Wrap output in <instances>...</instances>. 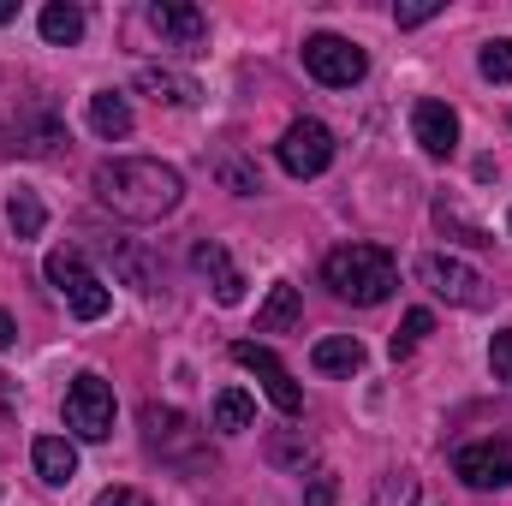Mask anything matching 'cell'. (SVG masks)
<instances>
[{"mask_svg": "<svg viewBox=\"0 0 512 506\" xmlns=\"http://www.w3.org/2000/svg\"><path fill=\"white\" fill-rule=\"evenodd\" d=\"M274 155H280V173H292V179H316V173H328V161H334V131L304 114V120H292V126L280 131Z\"/></svg>", "mask_w": 512, "mask_h": 506, "instance_id": "obj_9", "label": "cell"}, {"mask_svg": "<svg viewBox=\"0 0 512 506\" xmlns=\"http://www.w3.org/2000/svg\"><path fill=\"white\" fill-rule=\"evenodd\" d=\"M60 417H66V429H72L78 441H108V435H114V387L96 376V370L72 376Z\"/></svg>", "mask_w": 512, "mask_h": 506, "instance_id": "obj_6", "label": "cell"}, {"mask_svg": "<svg viewBox=\"0 0 512 506\" xmlns=\"http://www.w3.org/2000/svg\"><path fill=\"white\" fill-rule=\"evenodd\" d=\"M30 465H36V477L48 489H66L78 477V441L72 435H36L30 441Z\"/></svg>", "mask_w": 512, "mask_h": 506, "instance_id": "obj_15", "label": "cell"}, {"mask_svg": "<svg viewBox=\"0 0 512 506\" xmlns=\"http://www.w3.org/2000/svg\"><path fill=\"white\" fill-rule=\"evenodd\" d=\"M304 506H334V471H310V489H304Z\"/></svg>", "mask_w": 512, "mask_h": 506, "instance_id": "obj_31", "label": "cell"}, {"mask_svg": "<svg viewBox=\"0 0 512 506\" xmlns=\"http://www.w3.org/2000/svg\"><path fill=\"white\" fill-rule=\"evenodd\" d=\"M137 90L155 96L161 108H191V102L203 96L197 78H185V72H173V66H137Z\"/></svg>", "mask_w": 512, "mask_h": 506, "instance_id": "obj_16", "label": "cell"}, {"mask_svg": "<svg viewBox=\"0 0 512 506\" xmlns=\"http://www.w3.org/2000/svg\"><path fill=\"white\" fill-rule=\"evenodd\" d=\"M370 506H417V477L411 471H382L376 489H370Z\"/></svg>", "mask_w": 512, "mask_h": 506, "instance_id": "obj_23", "label": "cell"}, {"mask_svg": "<svg viewBox=\"0 0 512 506\" xmlns=\"http://www.w3.org/2000/svg\"><path fill=\"white\" fill-rule=\"evenodd\" d=\"M268 459H274V465H292V471H304L316 453H310V441H298V435H268Z\"/></svg>", "mask_w": 512, "mask_h": 506, "instance_id": "obj_27", "label": "cell"}, {"mask_svg": "<svg viewBox=\"0 0 512 506\" xmlns=\"http://www.w3.org/2000/svg\"><path fill=\"white\" fill-rule=\"evenodd\" d=\"M489 364H495V376L512 387V328H501V334L489 340Z\"/></svg>", "mask_w": 512, "mask_h": 506, "instance_id": "obj_29", "label": "cell"}, {"mask_svg": "<svg viewBox=\"0 0 512 506\" xmlns=\"http://www.w3.org/2000/svg\"><path fill=\"white\" fill-rule=\"evenodd\" d=\"M304 72H310L316 84H328V90H352V84H364L370 54H364L352 36L316 30V36H304Z\"/></svg>", "mask_w": 512, "mask_h": 506, "instance_id": "obj_5", "label": "cell"}, {"mask_svg": "<svg viewBox=\"0 0 512 506\" xmlns=\"http://www.w3.org/2000/svg\"><path fill=\"white\" fill-rule=\"evenodd\" d=\"M411 137L423 143V155H453L459 149V114L441 102V96H417L411 102Z\"/></svg>", "mask_w": 512, "mask_h": 506, "instance_id": "obj_13", "label": "cell"}, {"mask_svg": "<svg viewBox=\"0 0 512 506\" xmlns=\"http://www.w3.org/2000/svg\"><path fill=\"white\" fill-rule=\"evenodd\" d=\"M137 423H143V447L161 459V465H173V471H209V435L179 411V405H143L137 411Z\"/></svg>", "mask_w": 512, "mask_h": 506, "instance_id": "obj_3", "label": "cell"}, {"mask_svg": "<svg viewBox=\"0 0 512 506\" xmlns=\"http://www.w3.org/2000/svg\"><path fill=\"white\" fill-rule=\"evenodd\" d=\"M6 227H12L18 239H42V227H48V209H42V197L18 185V191L6 197Z\"/></svg>", "mask_w": 512, "mask_h": 506, "instance_id": "obj_21", "label": "cell"}, {"mask_svg": "<svg viewBox=\"0 0 512 506\" xmlns=\"http://www.w3.org/2000/svg\"><path fill=\"white\" fill-rule=\"evenodd\" d=\"M429 328H435V316H429V310H405V316H399V328H393V340H387V352H393V358H411V352H417V340H423Z\"/></svg>", "mask_w": 512, "mask_h": 506, "instance_id": "obj_25", "label": "cell"}, {"mask_svg": "<svg viewBox=\"0 0 512 506\" xmlns=\"http://www.w3.org/2000/svg\"><path fill=\"white\" fill-rule=\"evenodd\" d=\"M429 18H441V0H429V6H393V24H399V30H417V24H429Z\"/></svg>", "mask_w": 512, "mask_h": 506, "instance_id": "obj_30", "label": "cell"}, {"mask_svg": "<svg viewBox=\"0 0 512 506\" xmlns=\"http://www.w3.org/2000/svg\"><path fill=\"white\" fill-rule=\"evenodd\" d=\"M310 370H322V376H358L364 370V346L352 334H328V340L310 346Z\"/></svg>", "mask_w": 512, "mask_h": 506, "instance_id": "obj_18", "label": "cell"}, {"mask_svg": "<svg viewBox=\"0 0 512 506\" xmlns=\"http://www.w3.org/2000/svg\"><path fill=\"white\" fill-rule=\"evenodd\" d=\"M215 179H221L233 197H256V191H262L256 167H251V161H239V155H215Z\"/></svg>", "mask_w": 512, "mask_h": 506, "instance_id": "obj_24", "label": "cell"}, {"mask_svg": "<svg viewBox=\"0 0 512 506\" xmlns=\"http://www.w3.org/2000/svg\"><path fill=\"white\" fill-rule=\"evenodd\" d=\"M435 221H441V227H459V239H465V245H495V239H489L477 221H465V215H459L447 197H435Z\"/></svg>", "mask_w": 512, "mask_h": 506, "instance_id": "obj_28", "label": "cell"}, {"mask_svg": "<svg viewBox=\"0 0 512 506\" xmlns=\"http://www.w3.org/2000/svg\"><path fill=\"white\" fill-rule=\"evenodd\" d=\"M36 30H42L48 48H78V42H84V6H72V0H48V6L36 12Z\"/></svg>", "mask_w": 512, "mask_h": 506, "instance_id": "obj_17", "label": "cell"}, {"mask_svg": "<svg viewBox=\"0 0 512 506\" xmlns=\"http://www.w3.org/2000/svg\"><path fill=\"white\" fill-rule=\"evenodd\" d=\"M453 471H459V483L465 489H507L512 483V441H465V447H453Z\"/></svg>", "mask_w": 512, "mask_h": 506, "instance_id": "obj_11", "label": "cell"}, {"mask_svg": "<svg viewBox=\"0 0 512 506\" xmlns=\"http://www.w3.org/2000/svg\"><path fill=\"white\" fill-rule=\"evenodd\" d=\"M477 72H483L489 84H507V78H512V42H507V36L483 42V54H477Z\"/></svg>", "mask_w": 512, "mask_h": 506, "instance_id": "obj_26", "label": "cell"}, {"mask_svg": "<svg viewBox=\"0 0 512 506\" xmlns=\"http://www.w3.org/2000/svg\"><path fill=\"white\" fill-rule=\"evenodd\" d=\"M256 417V399L245 387H227V393H215V417H209V429H221V435H239V429H251Z\"/></svg>", "mask_w": 512, "mask_h": 506, "instance_id": "obj_22", "label": "cell"}, {"mask_svg": "<svg viewBox=\"0 0 512 506\" xmlns=\"http://www.w3.org/2000/svg\"><path fill=\"white\" fill-rule=\"evenodd\" d=\"M143 24H149L155 42L173 48V54H197V48L209 42V18H203V6H191V0H149V6H143Z\"/></svg>", "mask_w": 512, "mask_h": 506, "instance_id": "obj_10", "label": "cell"}, {"mask_svg": "<svg viewBox=\"0 0 512 506\" xmlns=\"http://www.w3.org/2000/svg\"><path fill=\"white\" fill-rule=\"evenodd\" d=\"M12 346H18V322L0 310V352H12Z\"/></svg>", "mask_w": 512, "mask_h": 506, "instance_id": "obj_34", "label": "cell"}, {"mask_svg": "<svg viewBox=\"0 0 512 506\" xmlns=\"http://www.w3.org/2000/svg\"><path fill=\"white\" fill-rule=\"evenodd\" d=\"M12 18H18V6H12V0H0V24H12Z\"/></svg>", "mask_w": 512, "mask_h": 506, "instance_id": "obj_35", "label": "cell"}, {"mask_svg": "<svg viewBox=\"0 0 512 506\" xmlns=\"http://www.w3.org/2000/svg\"><path fill=\"white\" fill-rule=\"evenodd\" d=\"M298 286L292 280H274L268 286V298H262V310H256V334H286L292 322H298Z\"/></svg>", "mask_w": 512, "mask_h": 506, "instance_id": "obj_19", "label": "cell"}, {"mask_svg": "<svg viewBox=\"0 0 512 506\" xmlns=\"http://www.w3.org/2000/svg\"><path fill=\"white\" fill-rule=\"evenodd\" d=\"M233 364L262 381V393H268V405H274L280 417H304V387H298L292 370L274 358V346H262V340H233Z\"/></svg>", "mask_w": 512, "mask_h": 506, "instance_id": "obj_7", "label": "cell"}, {"mask_svg": "<svg viewBox=\"0 0 512 506\" xmlns=\"http://www.w3.org/2000/svg\"><path fill=\"white\" fill-rule=\"evenodd\" d=\"M48 286H60V292H66V304H72V316H78V322H102V316L114 310L108 280L84 262V251H78V245L48 251Z\"/></svg>", "mask_w": 512, "mask_h": 506, "instance_id": "obj_4", "label": "cell"}, {"mask_svg": "<svg viewBox=\"0 0 512 506\" xmlns=\"http://www.w3.org/2000/svg\"><path fill=\"white\" fill-rule=\"evenodd\" d=\"M90 131L108 137V143L131 131V102L120 96V90H96V96H90Z\"/></svg>", "mask_w": 512, "mask_h": 506, "instance_id": "obj_20", "label": "cell"}, {"mask_svg": "<svg viewBox=\"0 0 512 506\" xmlns=\"http://www.w3.org/2000/svg\"><path fill=\"white\" fill-rule=\"evenodd\" d=\"M191 268L215 286V304H239L245 298V274L233 268V256H227V245H215V239H197L191 245Z\"/></svg>", "mask_w": 512, "mask_h": 506, "instance_id": "obj_14", "label": "cell"}, {"mask_svg": "<svg viewBox=\"0 0 512 506\" xmlns=\"http://www.w3.org/2000/svg\"><path fill=\"white\" fill-rule=\"evenodd\" d=\"M60 143H66V126H60V114H54V102H30L12 126H6V155H60Z\"/></svg>", "mask_w": 512, "mask_h": 506, "instance_id": "obj_12", "label": "cell"}, {"mask_svg": "<svg viewBox=\"0 0 512 506\" xmlns=\"http://www.w3.org/2000/svg\"><path fill=\"white\" fill-rule=\"evenodd\" d=\"M322 280L334 286V298L370 310V304H387L393 298L399 268H393V256L382 245H340V251H328V262H322Z\"/></svg>", "mask_w": 512, "mask_h": 506, "instance_id": "obj_2", "label": "cell"}, {"mask_svg": "<svg viewBox=\"0 0 512 506\" xmlns=\"http://www.w3.org/2000/svg\"><path fill=\"white\" fill-rule=\"evenodd\" d=\"M90 191H96V203H102L108 215L137 221V227L167 221V215L185 203L179 167H167V161H155V155H114V161H102V167L90 173Z\"/></svg>", "mask_w": 512, "mask_h": 506, "instance_id": "obj_1", "label": "cell"}, {"mask_svg": "<svg viewBox=\"0 0 512 506\" xmlns=\"http://www.w3.org/2000/svg\"><path fill=\"white\" fill-rule=\"evenodd\" d=\"M417 280H423L435 298L459 304V310H483V304H489V280H483L471 262H459V256H447V251L423 256V262H417Z\"/></svg>", "mask_w": 512, "mask_h": 506, "instance_id": "obj_8", "label": "cell"}, {"mask_svg": "<svg viewBox=\"0 0 512 506\" xmlns=\"http://www.w3.org/2000/svg\"><path fill=\"white\" fill-rule=\"evenodd\" d=\"M96 506H155V501H149V495H137V489H102Z\"/></svg>", "mask_w": 512, "mask_h": 506, "instance_id": "obj_32", "label": "cell"}, {"mask_svg": "<svg viewBox=\"0 0 512 506\" xmlns=\"http://www.w3.org/2000/svg\"><path fill=\"white\" fill-rule=\"evenodd\" d=\"M12 417H18V381L0 370V423H12Z\"/></svg>", "mask_w": 512, "mask_h": 506, "instance_id": "obj_33", "label": "cell"}]
</instances>
